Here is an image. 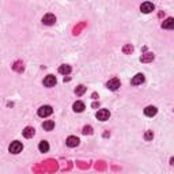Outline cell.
<instances>
[{
  "instance_id": "1",
  "label": "cell",
  "mask_w": 174,
  "mask_h": 174,
  "mask_svg": "<svg viewBox=\"0 0 174 174\" xmlns=\"http://www.w3.org/2000/svg\"><path fill=\"white\" fill-rule=\"evenodd\" d=\"M8 150H10L11 154H19L23 150V146H22L21 142H12L10 144V147H8Z\"/></svg>"
},
{
  "instance_id": "2",
  "label": "cell",
  "mask_w": 174,
  "mask_h": 174,
  "mask_svg": "<svg viewBox=\"0 0 174 174\" xmlns=\"http://www.w3.org/2000/svg\"><path fill=\"white\" fill-rule=\"evenodd\" d=\"M52 113H53V109H52V106H49V105H44L38 109V116L40 117H48Z\"/></svg>"
},
{
  "instance_id": "3",
  "label": "cell",
  "mask_w": 174,
  "mask_h": 174,
  "mask_svg": "<svg viewBox=\"0 0 174 174\" xmlns=\"http://www.w3.org/2000/svg\"><path fill=\"white\" fill-rule=\"evenodd\" d=\"M109 117H110V112L108 109H101L97 112V119L99 121H106V120H109Z\"/></svg>"
},
{
  "instance_id": "4",
  "label": "cell",
  "mask_w": 174,
  "mask_h": 174,
  "mask_svg": "<svg viewBox=\"0 0 174 174\" xmlns=\"http://www.w3.org/2000/svg\"><path fill=\"white\" fill-rule=\"evenodd\" d=\"M42 23L46 25V26H52V25L56 23V16L53 14H46L42 18Z\"/></svg>"
},
{
  "instance_id": "5",
  "label": "cell",
  "mask_w": 174,
  "mask_h": 174,
  "mask_svg": "<svg viewBox=\"0 0 174 174\" xmlns=\"http://www.w3.org/2000/svg\"><path fill=\"white\" fill-rule=\"evenodd\" d=\"M154 4L152 3H150V2H146V3H143L142 5H140V11L142 12H144V14H150V12H152L154 11Z\"/></svg>"
},
{
  "instance_id": "6",
  "label": "cell",
  "mask_w": 174,
  "mask_h": 174,
  "mask_svg": "<svg viewBox=\"0 0 174 174\" xmlns=\"http://www.w3.org/2000/svg\"><path fill=\"white\" fill-rule=\"evenodd\" d=\"M106 87H108L109 90H112V91H114V90H117L120 87V80L117 79V78H114V79H110L108 83H106Z\"/></svg>"
},
{
  "instance_id": "7",
  "label": "cell",
  "mask_w": 174,
  "mask_h": 174,
  "mask_svg": "<svg viewBox=\"0 0 174 174\" xmlns=\"http://www.w3.org/2000/svg\"><path fill=\"white\" fill-rule=\"evenodd\" d=\"M56 85V78L53 75H48L46 78L44 79V86L45 87H53Z\"/></svg>"
},
{
  "instance_id": "8",
  "label": "cell",
  "mask_w": 174,
  "mask_h": 174,
  "mask_svg": "<svg viewBox=\"0 0 174 174\" xmlns=\"http://www.w3.org/2000/svg\"><path fill=\"white\" fill-rule=\"evenodd\" d=\"M79 142L80 140L78 139L76 136H69L68 139H67V146H68V147H76V146H79Z\"/></svg>"
},
{
  "instance_id": "9",
  "label": "cell",
  "mask_w": 174,
  "mask_h": 174,
  "mask_svg": "<svg viewBox=\"0 0 174 174\" xmlns=\"http://www.w3.org/2000/svg\"><path fill=\"white\" fill-rule=\"evenodd\" d=\"M156 113H158V109H156L155 106H147V108L144 109V114L147 117H154Z\"/></svg>"
},
{
  "instance_id": "10",
  "label": "cell",
  "mask_w": 174,
  "mask_h": 174,
  "mask_svg": "<svg viewBox=\"0 0 174 174\" xmlns=\"http://www.w3.org/2000/svg\"><path fill=\"white\" fill-rule=\"evenodd\" d=\"M162 27H163V29H167V30L174 29V18H167L166 21H163L162 22Z\"/></svg>"
},
{
  "instance_id": "11",
  "label": "cell",
  "mask_w": 174,
  "mask_h": 174,
  "mask_svg": "<svg viewBox=\"0 0 174 174\" xmlns=\"http://www.w3.org/2000/svg\"><path fill=\"white\" fill-rule=\"evenodd\" d=\"M143 82H144V75H143V74H136L133 76V79H132V85H133V86L142 85Z\"/></svg>"
},
{
  "instance_id": "12",
  "label": "cell",
  "mask_w": 174,
  "mask_h": 174,
  "mask_svg": "<svg viewBox=\"0 0 174 174\" xmlns=\"http://www.w3.org/2000/svg\"><path fill=\"white\" fill-rule=\"evenodd\" d=\"M35 133V129L33 127H26L23 129V136L26 137V139H30V137H33Z\"/></svg>"
},
{
  "instance_id": "13",
  "label": "cell",
  "mask_w": 174,
  "mask_h": 174,
  "mask_svg": "<svg viewBox=\"0 0 174 174\" xmlns=\"http://www.w3.org/2000/svg\"><path fill=\"white\" fill-rule=\"evenodd\" d=\"M72 108H74V110H75V112L80 113V112L85 110V103L80 102V101H76V102L74 103V106H72Z\"/></svg>"
},
{
  "instance_id": "14",
  "label": "cell",
  "mask_w": 174,
  "mask_h": 174,
  "mask_svg": "<svg viewBox=\"0 0 174 174\" xmlns=\"http://www.w3.org/2000/svg\"><path fill=\"white\" fill-rule=\"evenodd\" d=\"M59 72H60L61 75H68L69 72H71V67L67 65V64H63V65L59 67Z\"/></svg>"
},
{
  "instance_id": "15",
  "label": "cell",
  "mask_w": 174,
  "mask_h": 174,
  "mask_svg": "<svg viewBox=\"0 0 174 174\" xmlns=\"http://www.w3.org/2000/svg\"><path fill=\"white\" fill-rule=\"evenodd\" d=\"M42 128L45 131H52L53 128H55V121H52V120H46V121L42 124Z\"/></svg>"
},
{
  "instance_id": "16",
  "label": "cell",
  "mask_w": 174,
  "mask_h": 174,
  "mask_svg": "<svg viewBox=\"0 0 174 174\" xmlns=\"http://www.w3.org/2000/svg\"><path fill=\"white\" fill-rule=\"evenodd\" d=\"M38 150H40L41 152H48V151H49V143L42 140V142L38 144Z\"/></svg>"
},
{
  "instance_id": "17",
  "label": "cell",
  "mask_w": 174,
  "mask_h": 174,
  "mask_svg": "<svg viewBox=\"0 0 174 174\" xmlns=\"http://www.w3.org/2000/svg\"><path fill=\"white\" fill-rule=\"evenodd\" d=\"M86 87L85 86H83V85H80V86H78L76 87V89H75V94H76V95H79V97H80V95H83V94H85V92H86Z\"/></svg>"
},
{
  "instance_id": "18",
  "label": "cell",
  "mask_w": 174,
  "mask_h": 174,
  "mask_svg": "<svg viewBox=\"0 0 174 174\" xmlns=\"http://www.w3.org/2000/svg\"><path fill=\"white\" fill-rule=\"evenodd\" d=\"M152 137H154V133H152V131H147L144 133V139L147 140V142H150V140H152Z\"/></svg>"
},
{
  "instance_id": "19",
  "label": "cell",
  "mask_w": 174,
  "mask_h": 174,
  "mask_svg": "<svg viewBox=\"0 0 174 174\" xmlns=\"http://www.w3.org/2000/svg\"><path fill=\"white\" fill-rule=\"evenodd\" d=\"M83 133H85V135H91L92 133V128L90 127V125H86V127L83 128Z\"/></svg>"
},
{
  "instance_id": "20",
  "label": "cell",
  "mask_w": 174,
  "mask_h": 174,
  "mask_svg": "<svg viewBox=\"0 0 174 174\" xmlns=\"http://www.w3.org/2000/svg\"><path fill=\"white\" fill-rule=\"evenodd\" d=\"M152 59H154L152 53H147V55H146V57H142V61H150V60H152Z\"/></svg>"
},
{
  "instance_id": "21",
  "label": "cell",
  "mask_w": 174,
  "mask_h": 174,
  "mask_svg": "<svg viewBox=\"0 0 174 174\" xmlns=\"http://www.w3.org/2000/svg\"><path fill=\"white\" fill-rule=\"evenodd\" d=\"M125 52H129V50H131V52H132V46H127V48H125Z\"/></svg>"
},
{
  "instance_id": "22",
  "label": "cell",
  "mask_w": 174,
  "mask_h": 174,
  "mask_svg": "<svg viewBox=\"0 0 174 174\" xmlns=\"http://www.w3.org/2000/svg\"><path fill=\"white\" fill-rule=\"evenodd\" d=\"M170 165H173V166H174V156H173L172 159H170Z\"/></svg>"
}]
</instances>
